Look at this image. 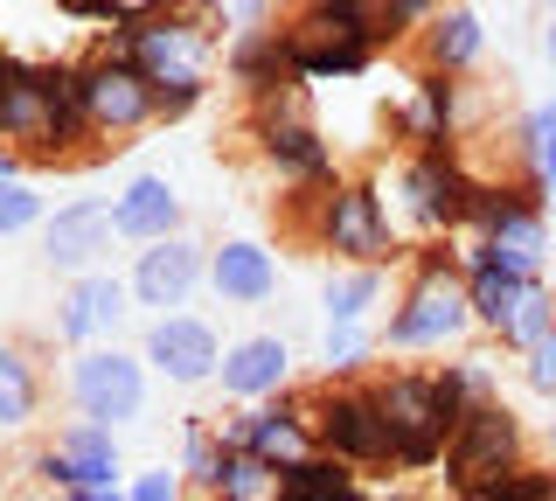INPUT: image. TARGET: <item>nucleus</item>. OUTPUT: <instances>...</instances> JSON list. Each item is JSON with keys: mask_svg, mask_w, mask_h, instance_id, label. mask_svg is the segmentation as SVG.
I'll list each match as a JSON object with an SVG mask.
<instances>
[{"mask_svg": "<svg viewBox=\"0 0 556 501\" xmlns=\"http://www.w3.org/2000/svg\"><path fill=\"white\" fill-rule=\"evenodd\" d=\"M147 355H132V349H118V341H98V349H77L70 355V376H63V390H70V411L77 418H91V425H132L139 411H147Z\"/></svg>", "mask_w": 556, "mask_h": 501, "instance_id": "6e6552de", "label": "nucleus"}, {"mask_svg": "<svg viewBox=\"0 0 556 501\" xmlns=\"http://www.w3.org/2000/svg\"><path fill=\"white\" fill-rule=\"evenodd\" d=\"M452 501H556V466L529 460V466H515V474H501V480H480V488H459Z\"/></svg>", "mask_w": 556, "mask_h": 501, "instance_id": "473e14b6", "label": "nucleus"}, {"mask_svg": "<svg viewBox=\"0 0 556 501\" xmlns=\"http://www.w3.org/2000/svg\"><path fill=\"white\" fill-rule=\"evenodd\" d=\"M369 355H376L369 327H327V349H320L327 376H362V370H369Z\"/></svg>", "mask_w": 556, "mask_h": 501, "instance_id": "f704fd0d", "label": "nucleus"}, {"mask_svg": "<svg viewBox=\"0 0 556 501\" xmlns=\"http://www.w3.org/2000/svg\"><path fill=\"white\" fill-rule=\"evenodd\" d=\"M230 14H216V0H181L161 22H139V28H112V42L139 63V77L153 91L167 84H208V57H216V28Z\"/></svg>", "mask_w": 556, "mask_h": 501, "instance_id": "20e7f679", "label": "nucleus"}, {"mask_svg": "<svg viewBox=\"0 0 556 501\" xmlns=\"http://www.w3.org/2000/svg\"><path fill=\"white\" fill-rule=\"evenodd\" d=\"M104 251H112V202L77 196L63 210H49V223H42V265L49 272H63V279L104 272Z\"/></svg>", "mask_w": 556, "mask_h": 501, "instance_id": "2eb2a0df", "label": "nucleus"}, {"mask_svg": "<svg viewBox=\"0 0 556 501\" xmlns=\"http://www.w3.org/2000/svg\"><path fill=\"white\" fill-rule=\"evenodd\" d=\"M28 153H14V147H0V181H28Z\"/></svg>", "mask_w": 556, "mask_h": 501, "instance_id": "c03bdc74", "label": "nucleus"}, {"mask_svg": "<svg viewBox=\"0 0 556 501\" xmlns=\"http://www.w3.org/2000/svg\"><path fill=\"white\" fill-rule=\"evenodd\" d=\"M292 223L306 245L334 251L341 265H396L404 237H396L390 210H382L376 181H334V188H300L292 196Z\"/></svg>", "mask_w": 556, "mask_h": 501, "instance_id": "f03ea898", "label": "nucleus"}, {"mask_svg": "<svg viewBox=\"0 0 556 501\" xmlns=\"http://www.w3.org/2000/svg\"><path fill=\"white\" fill-rule=\"evenodd\" d=\"M223 453H257L271 466H292L313 453V425H306V390H278L265 404H230L216 418Z\"/></svg>", "mask_w": 556, "mask_h": 501, "instance_id": "9d476101", "label": "nucleus"}, {"mask_svg": "<svg viewBox=\"0 0 556 501\" xmlns=\"http://www.w3.org/2000/svg\"><path fill=\"white\" fill-rule=\"evenodd\" d=\"M549 327H556V292L543 286V279H535L529 292H521V306H515V314H508V327H501V349H508V355H529L535 349V341H543L549 335Z\"/></svg>", "mask_w": 556, "mask_h": 501, "instance_id": "2f4dec72", "label": "nucleus"}, {"mask_svg": "<svg viewBox=\"0 0 556 501\" xmlns=\"http://www.w3.org/2000/svg\"><path fill=\"white\" fill-rule=\"evenodd\" d=\"M369 384H376L382 425H390V466H404V474L445 466L452 411L439 404V390H431V370H382Z\"/></svg>", "mask_w": 556, "mask_h": 501, "instance_id": "0eeeda50", "label": "nucleus"}, {"mask_svg": "<svg viewBox=\"0 0 556 501\" xmlns=\"http://www.w3.org/2000/svg\"><path fill=\"white\" fill-rule=\"evenodd\" d=\"M306 425H313V453L355 466V474L390 466V425H382L369 376H320V384H306Z\"/></svg>", "mask_w": 556, "mask_h": 501, "instance_id": "7ed1b4c3", "label": "nucleus"}, {"mask_svg": "<svg viewBox=\"0 0 556 501\" xmlns=\"http://www.w3.org/2000/svg\"><path fill=\"white\" fill-rule=\"evenodd\" d=\"M181 0H112V28H139V22H161Z\"/></svg>", "mask_w": 556, "mask_h": 501, "instance_id": "ea45409f", "label": "nucleus"}, {"mask_svg": "<svg viewBox=\"0 0 556 501\" xmlns=\"http://www.w3.org/2000/svg\"><path fill=\"white\" fill-rule=\"evenodd\" d=\"M216 474H223V439H216V418H188L181 425V480L195 488L202 501L216 494Z\"/></svg>", "mask_w": 556, "mask_h": 501, "instance_id": "7c9ffc66", "label": "nucleus"}, {"mask_svg": "<svg viewBox=\"0 0 556 501\" xmlns=\"http://www.w3.org/2000/svg\"><path fill=\"white\" fill-rule=\"evenodd\" d=\"M63 501H126V488H70Z\"/></svg>", "mask_w": 556, "mask_h": 501, "instance_id": "a18cd8bd", "label": "nucleus"}, {"mask_svg": "<svg viewBox=\"0 0 556 501\" xmlns=\"http://www.w3.org/2000/svg\"><path fill=\"white\" fill-rule=\"evenodd\" d=\"M396 133L417 147H439V140H459V126H466V84L459 77H439V71H417L410 77V105L390 118Z\"/></svg>", "mask_w": 556, "mask_h": 501, "instance_id": "4be33fe9", "label": "nucleus"}, {"mask_svg": "<svg viewBox=\"0 0 556 501\" xmlns=\"http://www.w3.org/2000/svg\"><path fill=\"white\" fill-rule=\"evenodd\" d=\"M153 98H161V118H188L208 98V84H167V91H153Z\"/></svg>", "mask_w": 556, "mask_h": 501, "instance_id": "a19ab883", "label": "nucleus"}, {"mask_svg": "<svg viewBox=\"0 0 556 501\" xmlns=\"http://www.w3.org/2000/svg\"><path fill=\"white\" fill-rule=\"evenodd\" d=\"M208 292L223 306H265L278 292V258L257 237H223L208 245Z\"/></svg>", "mask_w": 556, "mask_h": 501, "instance_id": "5701e85b", "label": "nucleus"}, {"mask_svg": "<svg viewBox=\"0 0 556 501\" xmlns=\"http://www.w3.org/2000/svg\"><path fill=\"white\" fill-rule=\"evenodd\" d=\"M251 140H257V161H265L278 181H292V188H334L341 181L334 147H327V133L313 126L306 112H292V118H251Z\"/></svg>", "mask_w": 556, "mask_h": 501, "instance_id": "4468645a", "label": "nucleus"}, {"mask_svg": "<svg viewBox=\"0 0 556 501\" xmlns=\"http://www.w3.org/2000/svg\"><path fill=\"white\" fill-rule=\"evenodd\" d=\"M77 91H84V118H91L98 147H126L132 133H147L153 118H161L153 84L139 77V63L112 36H104L91 57H77Z\"/></svg>", "mask_w": 556, "mask_h": 501, "instance_id": "39448f33", "label": "nucleus"}, {"mask_svg": "<svg viewBox=\"0 0 556 501\" xmlns=\"http://www.w3.org/2000/svg\"><path fill=\"white\" fill-rule=\"evenodd\" d=\"M49 210L35 196V181H0V237H22V230H42Z\"/></svg>", "mask_w": 556, "mask_h": 501, "instance_id": "c9c22d12", "label": "nucleus"}, {"mask_svg": "<svg viewBox=\"0 0 556 501\" xmlns=\"http://www.w3.org/2000/svg\"><path fill=\"white\" fill-rule=\"evenodd\" d=\"M230 22L237 28H271V0H230Z\"/></svg>", "mask_w": 556, "mask_h": 501, "instance_id": "79ce46f5", "label": "nucleus"}, {"mask_svg": "<svg viewBox=\"0 0 556 501\" xmlns=\"http://www.w3.org/2000/svg\"><path fill=\"white\" fill-rule=\"evenodd\" d=\"M126 501H188V480L174 466H147V474L126 480Z\"/></svg>", "mask_w": 556, "mask_h": 501, "instance_id": "4c0bfd02", "label": "nucleus"}, {"mask_svg": "<svg viewBox=\"0 0 556 501\" xmlns=\"http://www.w3.org/2000/svg\"><path fill=\"white\" fill-rule=\"evenodd\" d=\"M439 14H445V0H376V28H382V42L425 36Z\"/></svg>", "mask_w": 556, "mask_h": 501, "instance_id": "72a5a7b5", "label": "nucleus"}, {"mask_svg": "<svg viewBox=\"0 0 556 501\" xmlns=\"http://www.w3.org/2000/svg\"><path fill=\"white\" fill-rule=\"evenodd\" d=\"M139 355H147L153 376L195 390V384H216L223 335H216V321H202V314H153V321H147V341H139Z\"/></svg>", "mask_w": 556, "mask_h": 501, "instance_id": "ddd939ff", "label": "nucleus"}, {"mask_svg": "<svg viewBox=\"0 0 556 501\" xmlns=\"http://www.w3.org/2000/svg\"><path fill=\"white\" fill-rule=\"evenodd\" d=\"M286 36H320V42H355V49H382L376 28V0H292L286 8Z\"/></svg>", "mask_w": 556, "mask_h": 501, "instance_id": "393cba45", "label": "nucleus"}, {"mask_svg": "<svg viewBox=\"0 0 556 501\" xmlns=\"http://www.w3.org/2000/svg\"><path fill=\"white\" fill-rule=\"evenodd\" d=\"M42 98H49V126H42V147H35V161H42V167L84 161L91 118H84V91H77V57H49V63H42Z\"/></svg>", "mask_w": 556, "mask_h": 501, "instance_id": "aec40b11", "label": "nucleus"}, {"mask_svg": "<svg viewBox=\"0 0 556 501\" xmlns=\"http://www.w3.org/2000/svg\"><path fill=\"white\" fill-rule=\"evenodd\" d=\"M521 376H529V390H543V397H556V327L543 341H535L529 355H521Z\"/></svg>", "mask_w": 556, "mask_h": 501, "instance_id": "58836bf2", "label": "nucleus"}, {"mask_svg": "<svg viewBox=\"0 0 556 501\" xmlns=\"http://www.w3.org/2000/svg\"><path fill=\"white\" fill-rule=\"evenodd\" d=\"M278 474H286L278 501H376L369 488H362L355 466H341V460H327V453H306V460L278 466Z\"/></svg>", "mask_w": 556, "mask_h": 501, "instance_id": "c85d7f7f", "label": "nucleus"}, {"mask_svg": "<svg viewBox=\"0 0 556 501\" xmlns=\"http://www.w3.org/2000/svg\"><path fill=\"white\" fill-rule=\"evenodd\" d=\"M56 8L70 14V22H104L112 28V0H56Z\"/></svg>", "mask_w": 556, "mask_h": 501, "instance_id": "37998d69", "label": "nucleus"}, {"mask_svg": "<svg viewBox=\"0 0 556 501\" xmlns=\"http://www.w3.org/2000/svg\"><path fill=\"white\" fill-rule=\"evenodd\" d=\"M480 49H486V28H480L473 8H459V0H445V14L417 36V57H425V71H439V77H466L480 63Z\"/></svg>", "mask_w": 556, "mask_h": 501, "instance_id": "a878e982", "label": "nucleus"}, {"mask_svg": "<svg viewBox=\"0 0 556 501\" xmlns=\"http://www.w3.org/2000/svg\"><path fill=\"white\" fill-rule=\"evenodd\" d=\"M223 71H230L251 98H271L292 84V42L286 28H237L230 49H223Z\"/></svg>", "mask_w": 556, "mask_h": 501, "instance_id": "b1692460", "label": "nucleus"}, {"mask_svg": "<svg viewBox=\"0 0 556 501\" xmlns=\"http://www.w3.org/2000/svg\"><path fill=\"white\" fill-rule=\"evenodd\" d=\"M126 314H132V286L118 279V272H84V279H70L63 300H56V341H70V349L118 341Z\"/></svg>", "mask_w": 556, "mask_h": 501, "instance_id": "dca6fc26", "label": "nucleus"}, {"mask_svg": "<svg viewBox=\"0 0 556 501\" xmlns=\"http://www.w3.org/2000/svg\"><path fill=\"white\" fill-rule=\"evenodd\" d=\"M42 126H49V98H42V63L35 57H14L0 49V147L28 153L42 147Z\"/></svg>", "mask_w": 556, "mask_h": 501, "instance_id": "412c9836", "label": "nucleus"}, {"mask_svg": "<svg viewBox=\"0 0 556 501\" xmlns=\"http://www.w3.org/2000/svg\"><path fill=\"white\" fill-rule=\"evenodd\" d=\"M216 390L223 404H265V397L292 390V341L286 335H237L223 341V362H216Z\"/></svg>", "mask_w": 556, "mask_h": 501, "instance_id": "f3484780", "label": "nucleus"}, {"mask_svg": "<svg viewBox=\"0 0 556 501\" xmlns=\"http://www.w3.org/2000/svg\"><path fill=\"white\" fill-rule=\"evenodd\" d=\"M459 286H466V306H473V327L480 335H501L508 314L521 306V292H529L535 279L515 272V265H501L480 237H459Z\"/></svg>", "mask_w": 556, "mask_h": 501, "instance_id": "6ab92c4d", "label": "nucleus"}, {"mask_svg": "<svg viewBox=\"0 0 556 501\" xmlns=\"http://www.w3.org/2000/svg\"><path fill=\"white\" fill-rule=\"evenodd\" d=\"M466 335H473V306H466L459 279H404L376 327V349L382 355H445Z\"/></svg>", "mask_w": 556, "mask_h": 501, "instance_id": "423d86ee", "label": "nucleus"}, {"mask_svg": "<svg viewBox=\"0 0 556 501\" xmlns=\"http://www.w3.org/2000/svg\"><path fill=\"white\" fill-rule=\"evenodd\" d=\"M382 501H425V494H382Z\"/></svg>", "mask_w": 556, "mask_h": 501, "instance_id": "09e8293b", "label": "nucleus"}, {"mask_svg": "<svg viewBox=\"0 0 556 501\" xmlns=\"http://www.w3.org/2000/svg\"><path fill=\"white\" fill-rule=\"evenodd\" d=\"M132 306H153V314H181L188 300L208 286V245H195V237H167V245H139L132 251Z\"/></svg>", "mask_w": 556, "mask_h": 501, "instance_id": "f8f14e48", "label": "nucleus"}, {"mask_svg": "<svg viewBox=\"0 0 556 501\" xmlns=\"http://www.w3.org/2000/svg\"><path fill=\"white\" fill-rule=\"evenodd\" d=\"M181 230H188V202L167 175H132L112 196V237H126V245H167Z\"/></svg>", "mask_w": 556, "mask_h": 501, "instance_id": "a211bd4d", "label": "nucleus"}, {"mask_svg": "<svg viewBox=\"0 0 556 501\" xmlns=\"http://www.w3.org/2000/svg\"><path fill=\"white\" fill-rule=\"evenodd\" d=\"M515 466H529V425L515 418L501 397H486V404H473L459 425H452L445 439V488H480V480H501L515 474Z\"/></svg>", "mask_w": 556, "mask_h": 501, "instance_id": "1a4fd4ad", "label": "nucleus"}, {"mask_svg": "<svg viewBox=\"0 0 556 501\" xmlns=\"http://www.w3.org/2000/svg\"><path fill=\"white\" fill-rule=\"evenodd\" d=\"M35 474H42L56 494H70V488H126L118 431H112V425H91V418L56 425V439L35 453Z\"/></svg>", "mask_w": 556, "mask_h": 501, "instance_id": "9b49d317", "label": "nucleus"}, {"mask_svg": "<svg viewBox=\"0 0 556 501\" xmlns=\"http://www.w3.org/2000/svg\"><path fill=\"white\" fill-rule=\"evenodd\" d=\"M404 258H410V279H459V237H417Z\"/></svg>", "mask_w": 556, "mask_h": 501, "instance_id": "e433bc0d", "label": "nucleus"}, {"mask_svg": "<svg viewBox=\"0 0 556 501\" xmlns=\"http://www.w3.org/2000/svg\"><path fill=\"white\" fill-rule=\"evenodd\" d=\"M543 49H549V63H556V14H549V36H543Z\"/></svg>", "mask_w": 556, "mask_h": 501, "instance_id": "49530a36", "label": "nucleus"}, {"mask_svg": "<svg viewBox=\"0 0 556 501\" xmlns=\"http://www.w3.org/2000/svg\"><path fill=\"white\" fill-rule=\"evenodd\" d=\"M376 196L390 210V223L404 216L417 237H466L480 175L466 167L459 140H439V147H417L396 175H376Z\"/></svg>", "mask_w": 556, "mask_h": 501, "instance_id": "f257e3e1", "label": "nucleus"}, {"mask_svg": "<svg viewBox=\"0 0 556 501\" xmlns=\"http://www.w3.org/2000/svg\"><path fill=\"white\" fill-rule=\"evenodd\" d=\"M35 411H42V362L28 341H0V439L28 431Z\"/></svg>", "mask_w": 556, "mask_h": 501, "instance_id": "bb28decb", "label": "nucleus"}, {"mask_svg": "<svg viewBox=\"0 0 556 501\" xmlns=\"http://www.w3.org/2000/svg\"><path fill=\"white\" fill-rule=\"evenodd\" d=\"M382 292H390V265H341L334 279H327V292H320L327 327H369Z\"/></svg>", "mask_w": 556, "mask_h": 501, "instance_id": "cd10ccee", "label": "nucleus"}, {"mask_svg": "<svg viewBox=\"0 0 556 501\" xmlns=\"http://www.w3.org/2000/svg\"><path fill=\"white\" fill-rule=\"evenodd\" d=\"M292 42V84H348L376 63V49L355 42H320V36H286Z\"/></svg>", "mask_w": 556, "mask_h": 501, "instance_id": "c756f323", "label": "nucleus"}, {"mask_svg": "<svg viewBox=\"0 0 556 501\" xmlns=\"http://www.w3.org/2000/svg\"><path fill=\"white\" fill-rule=\"evenodd\" d=\"M549 446H556V397H549Z\"/></svg>", "mask_w": 556, "mask_h": 501, "instance_id": "de8ad7c7", "label": "nucleus"}]
</instances>
